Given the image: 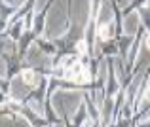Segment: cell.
<instances>
[{
	"mask_svg": "<svg viewBox=\"0 0 150 127\" xmlns=\"http://www.w3.org/2000/svg\"><path fill=\"white\" fill-rule=\"evenodd\" d=\"M23 80L27 83H34V80H36V78H34V72L31 70V68H25V70H23Z\"/></svg>",
	"mask_w": 150,
	"mask_h": 127,
	"instance_id": "6da1fadb",
	"label": "cell"
},
{
	"mask_svg": "<svg viewBox=\"0 0 150 127\" xmlns=\"http://www.w3.org/2000/svg\"><path fill=\"white\" fill-rule=\"evenodd\" d=\"M146 46H148V48H150V36H148V38H146Z\"/></svg>",
	"mask_w": 150,
	"mask_h": 127,
	"instance_id": "7a4b0ae2",
	"label": "cell"
}]
</instances>
